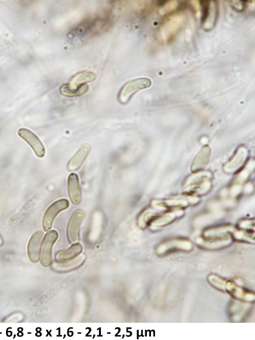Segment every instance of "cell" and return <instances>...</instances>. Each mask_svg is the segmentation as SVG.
Returning <instances> with one entry per match:
<instances>
[{
  "label": "cell",
  "instance_id": "cell-21",
  "mask_svg": "<svg viewBox=\"0 0 255 340\" xmlns=\"http://www.w3.org/2000/svg\"><path fill=\"white\" fill-rule=\"evenodd\" d=\"M239 228L242 230L252 231L254 230V220H246L239 223Z\"/></svg>",
  "mask_w": 255,
  "mask_h": 340
},
{
  "label": "cell",
  "instance_id": "cell-16",
  "mask_svg": "<svg viewBox=\"0 0 255 340\" xmlns=\"http://www.w3.org/2000/svg\"><path fill=\"white\" fill-rule=\"evenodd\" d=\"M210 155V148L203 147L194 160L191 167V171L197 172L205 167L209 161Z\"/></svg>",
  "mask_w": 255,
  "mask_h": 340
},
{
  "label": "cell",
  "instance_id": "cell-11",
  "mask_svg": "<svg viewBox=\"0 0 255 340\" xmlns=\"http://www.w3.org/2000/svg\"><path fill=\"white\" fill-rule=\"evenodd\" d=\"M68 184L69 196L72 203L75 205H79L81 202L82 196L79 178L76 174L72 173L70 175Z\"/></svg>",
  "mask_w": 255,
  "mask_h": 340
},
{
  "label": "cell",
  "instance_id": "cell-22",
  "mask_svg": "<svg viewBox=\"0 0 255 340\" xmlns=\"http://www.w3.org/2000/svg\"><path fill=\"white\" fill-rule=\"evenodd\" d=\"M236 3H237L234 4L235 5V6H233V7L236 8V10H242V9L243 8V6L241 5L242 4L237 3V2Z\"/></svg>",
  "mask_w": 255,
  "mask_h": 340
},
{
  "label": "cell",
  "instance_id": "cell-3",
  "mask_svg": "<svg viewBox=\"0 0 255 340\" xmlns=\"http://www.w3.org/2000/svg\"><path fill=\"white\" fill-rule=\"evenodd\" d=\"M192 249L191 242L184 238H174L166 240L157 250L160 255H164L178 251L188 252Z\"/></svg>",
  "mask_w": 255,
  "mask_h": 340
},
{
  "label": "cell",
  "instance_id": "cell-1",
  "mask_svg": "<svg viewBox=\"0 0 255 340\" xmlns=\"http://www.w3.org/2000/svg\"><path fill=\"white\" fill-rule=\"evenodd\" d=\"M151 84V81L146 78H138L129 81L120 90L118 97L119 102L122 104H127L134 93L149 87Z\"/></svg>",
  "mask_w": 255,
  "mask_h": 340
},
{
  "label": "cell",
  "instance_id": "cell-13",
  "mask_svg": "<svg viewBox=\"0 0 255 340\" xmlns=\"http://www.w3.org/2000/svg\"><path fill=\"white\" fill-rule=\"evenodd\" d=\"M225 288L234 298L242 302H250L254 300L253 294L238 286L232 281L226 282Z\"/></svg>",
  "mask_w": 255,
  "mask_h": 340
},
{
  "label": "cell",
  "instance_id": "cell-12",
  "mask_svg": "<svg viewBox=\"0 0 255 340\" xmlns=\"http://www.w3.org/2000/svg\"><path fill=\"white\" fill-rule=\"evenodd\" d=\"M91 151L90 145L85 144L78 151L69 162L68 168L69 171H76L83 164Z\"/></svg>",
  "mask_w": 255,
  "mask_h": 340
},
{
  "label": "cell",
  "instance_id": "cell-18",
  "mask_svg": "<svg viewBox=\"0 0 255 340\" xmlns=\"http://www.w3.org/2000/svg\"><path fill=\"white\" fill-rule=\"evenodd\" d=\"M247 155L245 151L239 150L231 162L226 166V170L228 172H233L239 169L245 162Z\"/></svg>",
  "mask_w": 255,
  "mask_h": 340
},
{
  "label": "cell",
  "instance_id": "cell-8",
  "mask_svg": "<svg viewBox=\"0 0 255 340\" xmlns=\"http://www.w3.org/2000/svg\"><path fill=\"white\" fill-rule=\"evenodd\" d=\"M230 235L218 237H204L196 239L197 245L201 248L208 250H218L225 248L231 244Z\"/></svg>",
  "mask_w": 255,
  "mask_h": 340
},
{
  "label": "cell",
  "instance_id": "cell-19",
  "mask_svg": "<svg viewBox=\"0 0 255 340\" xmlns=\"http://www.w3.org/2000/svg\"><path fill=\"white\" fill-rule=\"evenodd\" d=\"M96 78L95 74L92 72L85 71L79 73L74 76L70 80L71 84H82L94 81Z\"/></svg>",
  "mask_w": 255,
  "mask_h": 340
},
{
  "label": "cell",
  "instance_id": "cell-6",
  "mask_svg": "<svg viewBox=\"0 0 255 340\" xmlns=\"http://www.w3.org/2000/svg\"><path fill=\"white\" fill-rule=\"evenodd\" d=\"M18 134L30 145L38 157L41 158L44 156L45 151L44 145L35 133L29 129L21 128L19 130Z\"/></svg>",
  "mask_w": 255,
  "mask_h": 340
},
{
  "label": "cell",
  "instance_id": "cell-14",
  "mask_svg": "<svg viewBox=\"0 0 255 340\" xmlns=\"http://www.w3.org/2000/svg\"><path fill=\"white\" fill-rule=\"evenodd\" d=\"M82 246L79 244H74L68 250L59 252L56 256V261L59 263H65L75 259L82 253Z\"/></svg>",
  "mask_w": 255,
  "mask_h": 340
},
{
  "label": "cell",
  "instance_id": "cell-4",
  "mask_svg": "<svg viewBox=\"0 0 255 340\" xmlns=\"http://www.w3.org/2000/svg\"><path fill=\"white\" fill-rule=\"evenodd\" d=\"M69 205V201L64 199L55 202L48 208L42 220V227L45 231H48L52 228L56 217L60 213L68 209Z\"/></svg>",
  "mask_w": 255,
  "mask_h": 340
},
{
  "label": "cell",
  "instance_id": "cell-9",
  "mask_svg": "<svg viewBox=\"0 0 255 340\" xmlns=\"http://www.w3.org/2000/svg\"><path fill=\"white\" fill-rule=\"evenodd\" d=\"M43 233L38 231L31 236L28 245V255L30 261L34 264L37 263L40 259L41 244Z\"/></svg>",
  "mask_w": 255,
  "mask_h": 340
},
{
  "label": "cell",
  "instance_id": "cell-23",
  "mask_svg": "<svg viewBox=\"0 0 255 340\" xmlns=\"http://www.w3.org/2000/svg\"><path fill=\"white\" fill-rule=\"evenodd\" d=\"M4 245V240L1 234H0V248L2 247Z\"/></svg>",
  "mask_w": 255,
  "mask_h": 340
},
{
  "label": "cell",
  "instance_id": "cell-5",
  "mask_svg": "<svg viewBox=\"0 0 255 340\" xmlns=\"http://www.w3.org/2000/svg\"><path fill=\"white\" fill-rule=\"evenodd\" d=\"M202 24L204 30L210 31L216 25L218 15V6L216 2H202Z\"/></svg>",
  "mask_w": 255,
  "mask_h": 340
},
{
  "label": "cell",
  "instance_id": "cell-15",
  "mask_svg": "<svg viewBox=\"0 0 255 340\" xmlns=\"http://www.w3.org/2000/svg\"><path fill=\"white\" fill-rule=\"evenodd\" d=\"M89 86L86 84H64L61 87V93L67 96L74 97L82 95L86 93Z\"/></svg>",
  "mask_w": 255,
  "mask_h": 340
},
{
  "label": "cell",
  "instance_id": "cell-10",
  "mask_svg": "<svg viewBox=\"0 0 255 340\" xmlns=\"http://www.w3.org/2000/svg\"><path fill=\"white\" fill-rule=\"evenodd\" d=\"M183 22V15L177 14L171 17L164 24L162 30V36L168 38L173 36L178 30Z\"/></svg>",
  "mask_w": 255,
  "mask_h": 340
},
{
  "label": "cell",
  "instance_id": "cell-2",
  "mask_svg": "<svg viewBox=\"0 0 255 340\" xmlns=\"http://www.w3.org/2000/svg\"><path fill=\"white\" fill-rule=\"evenodd\" d=\"M58 237V232L53 230L48 231L43 239L40 256V263L44 267H48L52 263L53 249Z\"/></svg>",
  "mask_w": 255,
  "mask_h": 340
},
{
  "label": "cell",
  "instance_id": "cell-20",
  "mask_svg": "<svg viewBox=\"0 0 255 340\" xmlns=\"http://www.w3.org/2000/svg\"><path fill=\"white\" fill-rule=\"evenodd\" d=\"M209 282L214 287L221 290H226V281L225 280L215 275H212L209 277Z\"/></svg>",
  "mask_w": 255,
  "mask_h": 340
},
{
  "label": "cell",
  "instance_id": "cell-7",
  "mask_svg": "<svg viewBox=\"0 0 255 340\" xmlns=\"http://www.w3.org/2000/svg\"><path fill=\"white\" fill-rule=\"evenodd\" d=\"M85 216L82 210H76L72 216L68 227V237L72 244H76L79 238V228Z\"/></svg>",
  "mask_w": 255,
  "mask_h": 340
},
{
  "label": "cell",
  "instance_id": "cell-17",
  "mask_svg": "<svg viewBox=\"0 0 255 340\" xmlns=\"http://www.w3.org/2000/svg\"><path fill=\"white\" fill-rule=\"evenodd\" d=\"M84 260L85 257L82 256L78 258L65 263H54L53 268L57 272H67L80 267L82 265Z\"/></svg>",
  "mask_w": 255,
  "mask_h": 340
}]
</instances>
